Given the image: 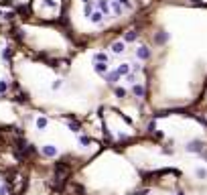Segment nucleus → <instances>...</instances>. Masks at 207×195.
<instances>
[{
  "label": "nucleus",
  "mask_w": 207,
  "mask_h": 195,
  "mask_svg": "<svg viewBox=\"0 0 207 195\" xmlns=\"http://www.w3.org/2000/svg\"><path fill=\"white\" fill-rule=\"evenodd\" d=\"M134 37H136V35H134V33H132V31H130V33H128V35H126V39H128V41H132V39H134Z\"/></svg>",
  "instance_id": "0eeeda50"
},
{
  "label": "nucleus",
  "mask_w": 207,
  "mask_h": 195,
  "mask_svg": "<svg viewBox=\"0 0 207 195\" xmlns=\"http://www.w3.org/2000/svg\"><path fill=\"white\" fill-rule=\"evenodd\" d=\"M91 20H94V23H100V20H102V14H100V12H96L94 16H91Z\"/></svg>",
  "instance_id": "39448f33"
},
{
  "label": "nucleus",
  "mask_w": 207,
  "mask_h": 195,
  "mask_svg": "<svg viewBox=\"0 0 207 195\" xmlns=\"http://www.w3.org/2000/svg\"><path fill=\"white\" fill-rule=\"evenodd\" d=\"M201 148H203V142H201V140H193V142H189V146H187L189 153H201Z\"/></svg>",
  "instance_id": "f257e3e1"
},
{
  "label": "nucleus",
  "mask_w": 207,
  "mask_h": 195,
  "mask_svg": "<svg viewBox=\"0 0 207 195\" xmlns=\"http://www.w3.org/2000/svg\"><path fill=\"white\" fill-rule=\"evenodd\" d=\"M197 175H199V177H207V171H205V169H197Z\"/></svg>",
  "instance_id": "423d86ee"
},
{
  "label": "nucleus",
  "mask_w": 207,
  "mask_h": 195,
  "mask_svg": "<svg viewBox=\"0 0 207 195\" xmlns=\"http://www.w3.org/2000/svg\"><path fill=\"white\" fill-rule=\"evenodd\" d=\"M179 195H183V193H179Z\"/></svg>",
  "instance_id": "6e6552de"
},
{
  "label": "nucleus",
  "mask_w": 207,
  "mask_h": 195,
  "mask_svg": "<svg viewBox=\"0 0 207 195\" xmlns=\"http://www.w3.org/2000/svg\"><path fill=\"white\" fill-rule=\"evenodd\" d=\"M43 153L47 155V157H55L57 150H55V146H45V148H43Z\"/></svg>",
  "instance_id": "f03ea898"
},
{
  "label": "nucleus",
  "mask_w": 207,
  "mask_h": 195,
  "mask_svg": "<svg viewBox=\"0 0 207 195\" xmlns=\"http://www.w3.org/2000/svg\"><path fill=\"white\" fill-rule=\"evenodd\" d=\"M114 51H116V53H122V51H124V43H114Z\"/></svg>",
  "instance_id": "20e7f679"
},
{
  "label": "nucleus",
  "mask_w": 207,
  "mask_h": 195,
  "mask_svg": "<svg viewBox=\"0 0 207 195\" xmlns=\"http://www.w3.org/2000/svg\"><path fill=\"white\" fill-rule=\"evenodd\" d=\"M148 55H150V53H148V49H146V47H142L140 51H138V57H140V59H146Z\"/></svg>",
  "instance_id": "7ed1b4c3"
}]
</instances>
